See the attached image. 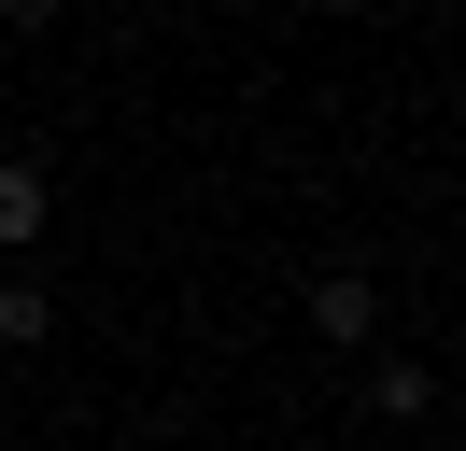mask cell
Masks as SVG:
<instances>
[{
	"label": "cell",
	"mask_w": 466,
	"mask_h": 451,
	"mask_svg": "<svg viewBox=\"0 0 466 451\" xmlns=\"http://www.w3.org/2000/svg\"><path fill=\"white\" fill-rule=\"evenodd\" d=\"M43 226H57V184H43V155H0V254H29Z\"/></svg>",
	"instance_id": "cell-1"
},
{
	"label": "cell",
	"mask_w": 466,
	"mask_h": 451,
	"mask_svg": "<svg viewBox=\"0 0 466 451\" xmlns=\"http://www.w3.org/2000/svg\"><path fill=\"white\" fill-rule=\"evenodd\" d=\"M381 325V282L368 268H311V338H368Z\"/></svg>",
	"instance_id": "cell-2"
},
{
	"label": "cell",
	"mask_w": 466,
	"mask_h": 451,
	"mask_svg": "<svg viewBox=\"0 0 466 451\" xmlns=\"http://www.w3.org/2000/svg\"><path fill=\"white\" fill-rule=\"evenodd\" d=\"M368 409H381V423H424V409H438V366H424V353H381V366H368Z\"/></svg>",
	"instance_id": "cell-3"
},
{
	"label": "cell",
	"mask_w": 466,
	"mask_h": 451,
	"mask_svg": "<svg viewBox=\"0 0 466 451\" xmlns=\"http://www.w3.org/2000/svg\"><path fill=\"white\" fill-rule=\"evenodd\" d=\"M43 338H57V296L43 282H0V353H43Z\"/></svg>",
	"instance_id": "cell-4"
},
{
	"label": "cell",
	"mask_w": 466,
	"mask_h": 451,
	"mask_svg": "<svg viewBox=\"0 0 466 451\" xmlns=\"http://www.w3.org/2000/svg\"><path fill=\"white\" fill-rule=\"evenodd\" d=\"M71 15V0H0V28H57Z\"/></svg>",
	"instance_id": "cell-5"
},
{
	"label": "cell",
	"mask_w": 466,
	"mask_h": 451,
	"mask_svg": "<svg viewBox=\"0 0 466 451\" xmlns=\"http://www.w3.org/2000/svg\"><path fill=\"white\" fill-rule=\"evenodd\" d=\"M311 15H339V0H311Z\"/></svg>",
	"instance_id": "cell-6"
}]
</instances>
